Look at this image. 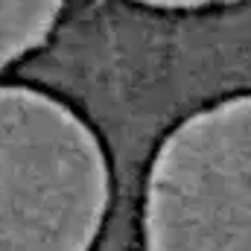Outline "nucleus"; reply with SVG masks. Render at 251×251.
Here are the masks:
<instances>
[{
    "label": "nucleus",
    "instance_id": "obj_4",
    "mask_svg": "<svg viewBox=\"0 0 251 251\" xmlns=\"http://www.w3.org/2000/svg\"><path fill=\"white\" fill-rule=\"evenodd\" d=\"M149 6H164V9H196V6H210V3H222V0H140Z\"/></svg>",
    "mask_w": 251,
    "mask_h": 251
},
{
    "label": "nucleus",
    "instance_id": "obj_3",
    "mask_svg": "<svg viewBox=\"0 0 251 251\" xmlns=\"http://www.w3.org/2000/svg\"><path fill=\"white\" fill-rule=\"evenodd\" d=\"M62 0H0V64L38 47L56 18Z\"/></svg>",
    "mask_w": 251,
    "mask_h": 251
},
{
    "label": "nucleus",
    "instance_id": "obj_2",
    "mask_svg": "<svg viewBox=\"0 0 251 251\" xmlns=\"http://www.w3.org/2000/svg\"><path fill=\"white\" fill-rule=\"evenodd\" d=\"M146 251H251V97L199 111L158 149Z\"/></svg>",
    "mask_w": 251,
    "mask_h": 251
},
{
    "label": "nucleus",
    "instance_id": "obj_1",
    "mask_svg": "<svg viewBox=\"0 0 251 251\" xmlns=\"http://www.w3.org/2000/svg\"><path fill=\"white\" fill-rule=\"evenodd\" d=\"M108 204L94 131L29 88H0V251H88Z\"/></svg>",
    "mask_w": 251,
    "mask_h": 251
}]
</instances>
